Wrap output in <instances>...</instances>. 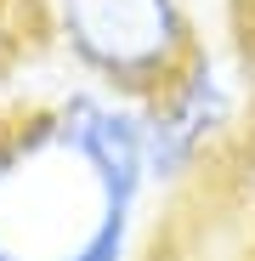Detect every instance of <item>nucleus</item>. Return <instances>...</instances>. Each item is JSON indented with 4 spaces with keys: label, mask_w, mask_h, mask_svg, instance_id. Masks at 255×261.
<instances>
[{
    "label": "nucleus",
    "mask_w": 255,
    "mask_h": 261,
    "mask_svg": "<svg viewBox=\"0 0 255 261\" xmlns=\"http://www.w3.org/2000/svg\"><path fill=\"white\" fill-rule=\"evenodd\" d=\"M63 57L114 97L148 102L199 57L187 0H46Z\"/></svg>",
    "instance_id": "2"
},
{
    "label": "nucleus",
    "mask_w": 255,
    "mask_h": 261,
    "mask_svg": "<svg viewBox=\"0 0 255 261\" xmlns=\"http://www.w3.org/2000/svg\"><path fill=\"white\" fill-rule=\"evenodd\" d=\"M244 261H255V255H244Z\"/></svg>",
    "instance_id": "4"
},
{
    "label": "nucleus",
    "mask_w": 255,
    "mask_h": 261,
    "mask_svg": "<svg viewBox=\"0 0 255 261\" xmlns=\"http://www.w3.org/2000/svg\"><path fill=\"white\" fill-rule=\"evenodd\" d=\"M238 108H244V91H238V74L204 51L164 85L159 97L142 102V153H148V176L159 193L193 182L204 159L216 153L233 125H238Z\"/></svg>",
    "instance_id": "3"
},
{
    "label": "nucleus",
    "mask_w": 255,
    "mask_h": 261,
    "mask_svg": "<svg viewBox=\"0 0 255 261\" xmlns=\"http://www.w3.org/2000/svg\"><path fill=\"white\" fill-rule=\"evenodd\" d=\"M148 188L142 102L79 85L0 137V261H131Z\"/></svg>",
    "instance_id": "1"
}]
</instances>
